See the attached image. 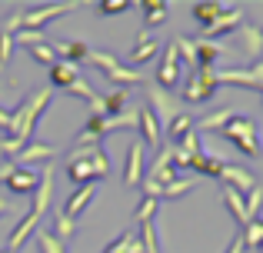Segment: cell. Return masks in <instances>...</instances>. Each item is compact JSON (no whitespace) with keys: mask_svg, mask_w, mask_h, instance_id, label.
Segmentation results:
<instances>
[{"mask_svg":"<svg viewBox=\"0 0 263 253\" xmlns=\"http://www.w3.org/2000/svg\"><path fill=\"white\" fill-rule=\"evenodd\" d=\"M110 173V160L107 153H103L100 143H93V147H77L67 153V177H70V183H97L103 180V177Z\"/></svg>","mask_w":263,"mask_h":253,"instance_id":"obj_1","label":"cell"},{"mask_svg":"<svg viewBox=\"0 0 263 253\" xmlns=\"http://www.w3.org/2000/svg\"><path fill=\"white\" fill-rule=\"evenodd\" d=\"M53 93H57V90H53L50 84H47V87H40V90H33L30 97H27L24 104H20L17 110L10 113V137H13V140H20L24 147L30 143L33 127H37V117L44 113V107L53 100Z\"/></svg>","mask_w":263,"mask_h":253,"instance_id":"obj_2","label":"cell"},{"mask_svg":"<svg viewBox=\"0 0 263 253\" xmlns=\"http://www.w3.org/2000/svg\"><path fill=\"white\" fill-rule=\"evenodd\" d=\"M217 70L213 67H197V70L186 77V84H183V93L180 97L186 100V104H206V100L217 93Z\"/></svg>","mask_w":263,"mask_h":253,"instance_id":"obj_3","label":"cell"},{"mask_svg":"<svg viewBox=\"0 0 263 253\" xmlns=\"http://www.w3.org/2000/svg\"><path fill=\"white\" fill-rule=\"evenodd\" d=\"M220 133L227 137L230 143H237L240 153L247 157H260V140H257V124H253L250 117H233L230 124H227Z\"/></svg>","mask_w":263,"mask_h":253,"instance_id":"obj_4","label":"cell"},{"mask_svg":"<svg viewBox=\"0 0 263 253\" xmlns=\"http://www.w3.org/2000/svg\"><path fill=\"white\" fill-rule=\"evenodd\" d=\"M150 110H154V117H157V124H160L163 130H167L174 120L183 113V104H180V97H174L170 90H163V87H157V84H150Z\"/></svg>","mask_w":263,"mask_h":253,"instance_id":"obj_5","label":"cell"},{"mask_svg":"<svg viewBox=\"0 0 263 253\" xmlns=\"http://www.w3.org/2000/svg\"><path fill=\"white\" fill-rule=\"evenodd\" d=\"M217 84H237L250 87V90H263V60L250 67H237V70H217Z\"/></svg>","mask_w":263,"mask_h":253,"instance_id":"obj_6","label":"cell"},{"mask_svg":"<svg viewBox=\"0 0 263 253\" xmlns=\"http://www.w3.org/2000/svg\"><path fill=\"white\" fill-rule=\"evenodd\" d=\"M77 10V4H47V7H37V10H27L20 13V27L24 30H44V24H50V20L64 17V13Z\"/></svg>","mask_w":263,"mask_h":253,"instance_id":"obj_7","label":"cell"},{"mask_svg":"<svg viewBox=\"0 0 263 253\" xmlns=\"http://www.w3.org/2000/svg\"><path fill=\"white\" fill-rule=\"evenodd\" d=\"M180 53H177V44H167V50H163V60L160 67H157V87H163V90H174L180 84V77H183V70H180Z\"/></svg>","mask_w":263,"mask_h":253,"instance_id":"obj_8","label":"cell"},{"mask_svg":"<svg viewBox=\"0 0 263 253\" xmlns=\"http://www.w3.org/2000/svg\"><path fill=\"white\" fill-rule=\"evenodd\" d=\"M243 24V7H233V4H227V10L220 13L217 20H213L210 27H203V33H200V40H220L223 33H237V27Z\"/></svg>","mask_w":263,"mask_h":253,"instance_id":"obj_9","label":"cell"},{"mask_svg":"<svg viewBox=\"0 0 263 253\" xmlns=\"http://www.w3.org/2000/svg\"><path fill=\"white\" fill-rule=\"evenodd\" d=\"M50 197H53V160L40 167V183H37V190H33V207H30V213L44 220V217L50 213Z\"/></svg>","mask_w":263,"mask_h":253,"instance_id":"obj_10","label":"cell"},{"mask_svg":"<svg viewBox=\"0 0 263 253\" xmlns=\"http://www.w3.org/2000/svg\"><path fill=\"white\" fill-rule=\"evenodd\" d=\"M217 180H223V187H233L237 193H250L253 187H257V177L250 173V170H243V167H237V163H223V170H220V177Z\"/></svg>","mask_w":263,"mask_h":253,"instance_id":"obj_11","label":"cell"},{"mask_svg":"<svg viewBox=\"0 0 263 253\" xmlns=\"http://www.w3.org/2000/svg\"><path fill=\"white\" fill-rule=\"evenodd\" d=\"M140 180H143V143L130 140L127 163H123V187H140Z\"/></svg>","mask_w":263,"mask_h":253,"instance_id":"obj_12","label":"cell"},{"mask_svg":"<svg viewBox=\"0 0 263 253\" xmlns=\"http://www.w3.org/2000/svg\"><path fill=\"white\" fill-rule=\"evenodd\" d=\"M53 153H57V147H50V143H40V140H30L24 150H20L17 157H13V167H33V163H50Z\"/></svg>","mask_w":263,"mask_h":253,"instance_id":"obj_13","label":"cell"},{"mask_svg":"<svg viewBox=\"0 0 263 253\" xmlns=\"http://www.w3.org/2000/svg\"><path fill=\"white\" fill-rule=\"evenodd\" d=\"M233 40H240V50H243L250 60L263 57V30H260V27H253V24H240V27H237V33H233Z\"/></svg>","mask_w":263,"mask_h":253,"instance_id":"obj_14","label":"cell"},{"mask_svg":"<svg viewBox=\"0 0 263 253\" xmlns=\"http://www.w3.org/2000/svg\"><path fill=\"white\" fill-rule=\"evenodd\" d=\"M97 190H100V183H84L80 190H73V193L67 197V203H64L60 210H64V213L70 217V220H77V217H80V213H84V210L90 207V200L97 197Z\"/></svg>","mask_w":263,"mask_h":253,"instance_id":"obj_15","label":"cell"},{"mask_svg":"<svg viewBox=\"0 0 263 253\" xmlns=\"http://www.w3.org/2000/svg\"><path fill=\"white\" fill-rule=\"evenodd\" d=\"M4 183H7V190H10V193H33V190H37V183H40V170L17 167Z\"/></svg>","mask_w":263,"mask_h":253,"instance_id":"obj_16","label":"cell"},{"mask_svg":"<svg viewBox=\"0 0 263 253\" xmlns=\"http://www.w3.org/2000/svg\"><path fill=\"white\" fill-rule=\"evenodd\" d=\"M157 50H160V40H154V33L143 27V30L137 33V47H134V53H130V64H134V70H137V67H143L147 60H154V57H157Z\"/></svg>","mask_w":263,"mask_h":253,"instance_id":"obj_17","label":"cell"},{"mask_svg":"<svg viewBox=\"0 0 263 253\" xmlns=\"http://www.w3.org/2000/svg\"><path fill=\"white\" fill-rule=\"evenodd\" d=\"M137 127H140L143 140H147L150 147H157V150L163 147V127L157 124V117H154V110H150V107H140V120H137Z\"/></svg>","mask_w":263,"mask_h":253,"instance_id":"obj_18","label":"cell"},{"mask_svg":"<svg viewBox=\"0 0 263 253\" xmlns=\"http://www.w3.org/2000/svg\"><path fill=\"white\" fill-rule=\"evenodd\" d=\"M37 227H40V217H33V213H27L24 220L13 227V233H10V240H7V253H17L20 247H24L27 240H30V233H37Z\"/></svg>","mask_w":263,"mask_h":253,"instance_id":"obj_19","label":"cell"},{"mask_svg":"<svg viewBox=\"0 0 263 253\" xmlns=\"http://www.w3.org/2000/svg\"><path fill=\"white\" fill-rule=\"evenodd\" d=\"M193 44H197V67H213V60H217V57H227V53H230V47L220 44V40H200V37H193Z\"/></svg>","mask_w":263,"mask_h":253,"instance_id":"obj_20","label":"cell"},{"mask_svg":"<svg viewBox=\"0 0 263 253\" xmlns=\"http://www.w3.org/2000/svg\"><path fill=\"white\" fill-rule=\"evenodd\" d=\"M73 80H80V67H77V64H67V60H60V64L50 67V87H53V90H67Z\"/></svg>","mask_w":263,"mask_h":253,"instance_id":"obj_21","label":"cell"},{"mask_svg":"<svg viewBox=\"0 0 263 253\" xmlns=\"http://www.w3.org/2000/svg\"><path fill=\"white\" fill-rule=\"evenodd\" d=\"M53 50H57V57L60 60H67V64H84L87 60V53H90V47L84 44V40H60V44H53Z\"/></svg>","mask_w":263,"mask_h":253,"instance_id":"obj_22","label":"cell"},{"mask_svg":"<svg viewBox=\"0 0 263 253\" xmlns=\"http://www.w3.org/2000/svg\"><path fill=\"white\" fill-rule=\"evenodd\" d=\"M233 117H237V113H233L230 107H223V110H213V113H206V117L193 120V130H197V133H206V130H223Z\"/></svg>","mask_w":263,"mask_h":253,"instance_id":"obj_23","label":"cell"},{"mask_svg":"<svg viewBox=\"0 0 263 253\" xmlns=\"http://www.w3.org/2000/svg\"><path fill=\"white\" fill-rule=\"evenodd\" d=\"M47 230L64 243V240H70V237H77V220H70L64 210H57V213H50V227Z\"/></svg>","mask_w":263,"mask_h":253,"instance_id":"obj_24","label":"cell"},{"mask_svg":"<svg viewBox=\"0 0 263 253\" xmlns=\"http://www.w3.org/2000/svg\"><path fill=\"white\" fill-rule=\"evenodd\" d=\"M140 10H143V24H147V30H150V27L167 24V4H163V0H140Z\"/></svg>","mask_w":263,"mask_h":253,"instance_id":"obj_25","label":"cell"},{"mask_svg":"<svg viewBox=\"0 0 263 253\" xmlns=\"http://www.w3.org/2000/svg\"><path fill=\"white\" fill-rule=\"evenodd\" d=\"M186 170H197V173L213 177V180H217V177H220V170H223V160H217V157H206L203 150H200L197 157H190V167H186Z\"/></svg>","mask_w":263,"mask_h":253,"instance_id":"obj_26","label":"cell"},{"mask_svg":"<svg viewBox=\"0 0 263 253\" xmlns=\"http://www.w3.org/2000/svg\"><path fill=\"white\" fill-rule=\"evenodd\" d=\"M223 203H227V210L237 217L240 227H247V223H250V217H247V203H243V193H237L233 187H223Z\"/></svg>","mask_w":263,"mask_h":253,"instance_id":"obj_27","label":"cell"},{"mask_svg":"<svg viewBox=\"0 0 263 253\" xmlns=\"http://www.w3.org/2000/svg\"><path fill=\"white\" fill-rule=\"evenodd\" d=\"M223 10H227V4H206V0L193 4V17H197V24H200V27H210Z\"/></svg>","mask_w":263,"mask_h":253,"instance_id":"obj_28","label":"cell"},{"mask_svg":"<svg viewBox=\"0 0 263 253\" xmlns=\"http://www.w3.org/2000/svg\"><path fill=\"white\" fill-rule=\"evenodd\" d=\"M197 180H200V177H177L174 183H167V187L160 190V200H174V197L190 193V190L197 187Z\"/></svg>","mask_w":263,"mask_h":253,"instance_id":"obj_29","label":"cell"},{"mask_svg":"<svg viewBox=\"0 0 263 253\" xmlns=\"http://www.w3.org/2000/svg\"><path fill=\"white\" fill-rule=\"evenodd\" d=\"M103 77H110L114 84H123V87H130V84H140L143 80V73L140 70H134V67H110V70H103Z\"/></svg>","mask_w":263,"mask_h":253,"instance_id":"obj_30","label":"cell"},{"mask_svg":"<svg viewBox=\"0 0 263 253\" xmlns=\"http://www.w3.org/2000/svg\"><path fill=\"white\" fill-rule=\"evenodd\" d=\"M240 237H243L247 250H260V243H263V220H250L243 230H240Z\"/></svg>","mask_w":263,"mask_h":253,"instance_id":"obj_31","label":"cell"},{"mask_svg":"<svg viewBox=\"0 0 263 253\" xmlns=\"http://www.w3.org/2000/svg\"><path fill=\"white\" fill-rule=\"evenodd\" d=\"M174 44H177V53H180V64L197 70V44H193V37H177Z\"/></svg>","mask_w":263,"mask_h":253,"instance_id":"obj_32","label":"cell"},{"mask_svg":"<svg viewBox=\"0 0 263 253\" xmlns=\"http://www.w3.org/2000/svg\"><path fill=\"white\" fill-rule=\"evenodd\" d=\"M120 110H127V90H110L107 97H103V113L107 117H114V113H120Z\"/></svg>","mask_w":263,"mask_h":253,"instance_id":"obj_33","label":"cell"},{"mask_svg":"<svg viewBox=\"0 0 263 253\" xmlns=\"http://www.w3.org/2000/svg\"><path fill=\"white\" fill-rule=\"evenodd\" d=\"M37 247H40V253H67L64 243H60L47 227H37Z\"/></svg>","mask_w":263,"mask_h":253,"instance_id":"obj_34","label":"cell"},{"mask_svg":"<svg viewBox=\"0 0 263 253\" xmlns=\"http://www.w3.org/2000/svg\"><path fill=\"white\" fill-rule=\"evenodd\" d=\"M167 133L174 137V143H180L186 133H193V117H186V113H180V117L174 120V124L167 127Z\"/></svg>","mask_w":263,"mask_h":253,"instance_id":"obj_35","label":"cell"},{"mask_svg":"<svg viewBox=\"0 0 263 253\" xmlns=\"http://www.w3.org/2000/svg\"><path fill=\"white\" fill-rule=\"evenodd\" d=\"M13 40H17V44H27V47H40V44H50V37H47L44 30H24V27H20V30L13 33Z\"/></svg>","mask_w":263,"mask_h":253,"instance_id":"obj_36","label":"cell"},{"mask_svg":"<svg viewBox=\"0 0 263 253\" xmlns=\"http://www.w3.org/2000/svg\"><path fill=\"white\" fill-rule=\"evenodd\" d=\"M87 64H93L97 70L103 73V70H110V67H117V64H120V60H117L114 53H103V50H90V53H87Z\"/></svg>","mask_w":263,"mask_h":253,"instance_id":"obj_37","label":"cell"},{"mask_svg":"<svg viewBox=\"0 0 263 253\" xmlns=\"http://www.w3.org/2000/svg\"><path fill=\"white\" fill-rule=\"evenodd\" d=\"M157 203H160V200H150V197H143L140 207H137V213H134V220H137V223H150V220H157Z\"/></svg>","mask_w":263,"mask_h":253,"instance_id":"obj_38","label":"cell"},{"mask_svg":"<svg viewBox=\"0 0 263 253\" xmlns=\"http://www.w3.org/2000/svg\"><path fill=\"white\" fill-rule=\"evenodd\" d=\"M243 203H247V217H250V220H257V213H260V207H263V187H260V183L243 197Z\"/></svg>","mask_w":263,"mask_h":253,"instance_id":"obj_39","label":"cell"},{"mask_svg":"<svg viewBox=\"0 0 263 253\" xmlns=\"http://www.w3.org/2000/svg\"><path fill=\"white\" fill-rule=\"evenodd\" d=\"M30 57L33 60H40V64H60V57H57V50H53V44H40V47H30Z\"/></svg>","mask_w":263,"mask_h":253,"instance_id":"obj_40","label":"cell"},{"mask_svg":"<svg viewBox=\"0 0 263 253\" xmlns=\"http://www.w3.org/2000/svg\"><path fill=\"white\" fill-rule=\"evenodd\" d=\"M67 93H73V97H84V100H87V104H93V100H97V97H100V93H97V90H93V87H90V84H87V80H73V84H70V87H67Z\"/></svg>","mask_w":263,"mask_h":253,"instance_id":"obj_41","label":"cell"},{"mask_svg":"<svg viewBox=\"0 0 263 253\" xmlns=\"http://www.w3.org/2000/svg\"><path fill=\"white\" fill-rule=\"evenodd\" d=\"M127 0H100V4H97V13H100V17H114V13H123L127 10Z\"/></svg>","mask_w":263,"mask_h":253,"instance_id":"obj_42","label":"cell"},{"mask_svg":"<svg viewBox=\"0 0 263 253\" xmlns=\"http://www.w3.org/2000/svg\"><path fill=\"white\" fill-rule=\"evenodd\" d=\"M177 150H180V153H186V157H197L200 153V133H197V130H193V133H186L183 140L177 143Z\"/></svg>","mask_w":263,"mask_h":253,"instance_id":"obj_43","label":"cell"},{"mask_svg":"<svg viewBox=\"0 0 263 253\" xmlns=\"http://www.w3.org/2000/svg\"><path fill=\"white\" fill-rule=\"evenodd\" d=\"M13 57V33H4L0 30V67H7Z\"/></svg>","mask_w":263,"mask_h":253,"instance_id":"obj_44","label":"cell"},{"mask_svg":"<svg viewBox=\"0 0 263 253\" xmlns=\"http://www.w3.org/2000/svg\"><path fill=\"white\" fill-rule=\"evenodd\" d=\"M140 183H143V197H150V200H160V190H163V187L154 180V177L143 173V180H140Z\"/></svg>","mask_w":263,"mask_h":253,"instance_id":"obj_45","label":"cell"},{"mask_svg":"<svg viewBox=\"0 0 263 253\" xmlns=\"http://www.w3.org/2000/svg\"><path fill=\"white\" fill-rule=\"evenodd\" d=\"M227 253H247V247H243V237H233V240H230V247H227Z\"/></svg>","mask_w":263,"mask_h":253,"instance_id":"obj_46","label":"cell"},{"mask_svg":"<svg viewBox=\"0 0 263 253\" xmlns=\"http://www.w3.org/2000/svg\"><path fill=\"white\" fill-rule=\"evenodd\" d=\"M0 130H4V133H10V113H7L4 107H0Z\"/></svg>","mask_w":263,"mask_h":253,"instance_id":"obj_47","label":"cell"},{"mask_svg":"<svg viewBox=\"0 0 263 253\" xmlns=\"http://www.w3.org/2000/svg\"><path fill=\"white\" fill-rule=\"evenodd\" d=\"M7 210H10V203H7V200H0V213H7Z\"/></svg>","mask_w":263,"mask_h":253,"instance_id":"obj_48","label":"cell"},{"mask_svg":"<svg viewBox=\"0 0 263 253\" xmlns=\"http://www.w3.org/2000/svg\"><path fill=\"white\" fill-rule=\"evenodd\" d=\"M257 253H263V243H260V250H257Z\"/></svg>","mask_w":263,"mask_h":253,"instance_id":"obj_49","label":"cell"}]
</instances>
